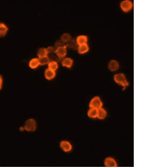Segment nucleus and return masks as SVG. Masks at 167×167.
I'll list each match as a JSON object with an SVG mask.
<instances>
[{
    "mask_svg": "<svg viewBox=\"0 0 167 167\" xmlns=\"http://www.w3.org/2000/svg\"><path fill=\"white\" fill-rule=\"evenodd\" d=\"M47 52H48V54H53L55 53L56 50V48L55 47L53 46H50V47H47Z\"/></svg>",
    "mask_w": 167,
    "mask_h": 167,
    "instance_id": "obj_23",
    "label": "nucleus"
},
{
    "mask_svg": "<svg viewBox=\"0 0 167 167\" xmlns=\"http://www.w3.org/2000/svg\"><path fill=\"white\" fill-rule=\"evenodd\" d=\"M8 28L5 24L0 23V37H4L7 33Z\"/></svg>",
    "mask_w": 167,
    "mask_h": 167,
    "instance_id": "obj_12",
    "label": "nucleus"
},
{
    "mask_svg": "<svg viewBox=\"0 0 167 167\" xmlns=\"http://www.w3.org/2000/svg\"><path fill=\"white\" fill-rule=\"evenodd\" d=\"M103 102L101 98L98 96H94L90 101L89 103V107L90 108L98 110L103 107Z\"/></svg>",
    "mask_w": 167,
    "mask_h": 167,
    "instance_id": "obj_3",
    "label": "nucleus"
},
{
    "mask_svg": "<svg viewBox=\"0 0 167 167\" xmlns=\"http://www.w3.org/2000/svg\"><path fill=\"white\" fill-rule=\"evenodd\" d=\"M74 60L71 58L66 57L63 59L61 62L62 65L63 66L70 68L73 65Z\"/></svg>",
    "mask_w": 167,
    "mask_h": 167,
    "instance_id": "obj_11",
    "label": "nucleus"
},
{
    "mask_svg": "<svg viewBox=\"0 0 167 167\" xmlns=\"http://www.w3.org/2000/svg\"><path fill=\"white\" fill-rule=\"evenodd\" d=\"M56 72L54 70H51L49 68H47L44 72L45 78L48 80H51L54 79L56 76Z\"/></svg>",
    "mask_w": 167,
    "mask_h": 167,
    "instance_id": "obj_10",
    "label": "nucleus"
},
{
    "mask_svg": "<svg viewBox=\"0 0 167 167\" xmlns=\"http://www.w3.org/2000/svg\"></svg>",
    "mask_w": 167,
    "mask_h": 167,
    "instance_id": "obj_25",
    "label": "nucleus"
},
{
    "mask_svg": "<svg viewBox=\"0 0 167 167\" xmlns=\"http://www.w3.org/2000/svg\"><path fill=\"white\" fill-rule=\"evenodd\" d=\"M97 110L89 108L87 112V116L91 119L97 118Z\"/></svg>",
    "mask_w": 167,
    "mask_h": 167,
    "instance_id": "obj_16",
    "label": "nucleus"
},
{
    "mask_svg": "<svg viewBox=\"0 0 167 167\" xmlns=\"http://www.w3.org/2000/svg\"><path fill=\"white\" fill-rule=\"evenodd\" d=\"M3 84V79L2 76L0 75V90L2 88Z\"/></svg>",
    "mask_w": 167,
    "mask_h": 167,
    "instance_id": "obj_24",
    "label": "nucleus"
},
{
    "mask_svg": "<svg viewBox=\"0 0 167 167\" xmlns=\"http://www.w3.org/2000/svg\"><path fill=\"white\" fill-rule=\"evenodd\" d=\"M89 50V47L87 43L79 45L78 48V52L79 54H81L87 53Z\"/></svg>",
    "mask_w": 167,
    "mask_h": 167,
    "instance_id": "obj_14",
    "label": "nucleus"
},
{
    "mask_svg": "<svg viewBox=\"0 0 167 167\" xmlns=\"http://www.w3.org/2000/svg\"><path fill=\"white\" fill-rule=\"evenodd\" d=\"M55 54L60 58H62L65 57L67 54V47L66 45L56 48Z\"/></svg>",
    "mask_w": 167,
    "mask_h": 167,
    "instance_id": "obj_7",
    "label": "nucleus"
},
{
    "mask_svg": "<svg viewBox=\"0 0 167 167\" xmlns=\"http://www.w3.org/2000/svg\"><path fill=\"white\" fill-rule=\"evenodd\" d=\"M39 64L41 65H44L46 64H48L50 62V60L49 59L48 55L45 56V57H39Z\"/></svg>",
    "mask_w": 167,
    "mask_h": 167,
    "instance_id": "obj_19",
    "label": "nucleus"
},
{
    "mask_svg": "<svg viewBox=\"0 0 167 167\" xmlns=\"http://www.w3.org/2000/svg\"><path fill=\"white\" fill-rule=\"evenodd\" d=\"M60 147L63 151L66 153L70 152L73 149V146L71 144L69 141L66 140L61 141L60 143Z\"/></svg>",
    "mask_w": 167,
    "mask_h": 167,
    "instance_id": "obj_4",
    "label": "nucleus"
},
{
    "mask_svg": "<svg viewBox=\"0 0 167 167\" xmlns=\"http://www.w3.org/2000/svg\"><path fill=\"white\" fill-rule=\"evenodd\" d=\"M65 45H66L65 42L62 41L60 39H58V40H57L55 42V47L56 48L63 47V46H65Z\"/></svg>",
    "mask_w": 167,
    "mask_h": 167,
    "instance_id": "obj_22",
    "label": "nucleus"
},
{
    "mask_svg": "<svg viewBox=\"0 0 167 167\" xmlns=\"http://www.w3.org/2000/svg\"><path fill=\"white\" fill-rule=\"evenodd\" d=\"M66 46L72 50H75L78 49L79 45L75 39H71L68 42L66 43Z\"/></svg>",
    "mask_w": 167,
    "mask_h": 167,
    "instance_id": "obj_17",
    "label": "nucleus"
},
{
    "mask_svg": "<svg viewBox=\"0 0 167 167\" xmlns=\"http://www.w3.org/2000/svg\"><path fill=\"white\" fill-rule=\"evenodd\" d=\"M48 53L47 52V48L42 47L39 48L37 51V55L39 57H45V56L48 55Z\"/></svg>",
    "mask_w": 167,
    "mask_h": 167,
    "instance_id": "obj_20",
    "label": "nucleus"
},
{
    "mask_svg": "<svg viewBox=\"0 0 167 167\" xmlns=\"http://www.w3.org/2000/svg\"><path fill=\"white\" fill-rule=\"evenodd\" d=\"M60 39L65 43H67L71 39V36L68 33H64L62 35Z\"/></svg>",
    "mask_w": 167,
    "mask_h": 167,
    "instance_id": "obj_21",
    "label": "nucleus"
},
{
    "mask_svg": "<svg viewBox=\"0 0 167 167\" xmlns=\"http://www.w3.org/2000/svg\"><path fill=\"white\" fill-rule=\"evenodd\" d=\"M114 80L116 83L120 85L124 88L127 87L129 85V82L123 73H119L114 76Z\"/></svg>",
    "mask_w": 167,
    "mask_h": 167,
    "instance_id": "obj_1",
    "label": "nucleus"
},
{
    "mask_svg": "<svg viewBox=\"0 0 167 167\" xmlns=\"http://www.w3.org/2000/svg\"><path fill=\"white\" fill-rule=\"evenodd\" d=\"M48 68L51 70L56 71L58 68V64L57 62L56 61H50L48 64Z\"/></svg>",
    "mask_w": 167,
    "mask_h": 167,
    "instance_id": "obj_18",
    "label": "nucleus"
},
{
    "mask_svg": "<svg viewBox=\"0 0 167 167\" xmlns=\"http://www.w3.org/2000/svg\"><path fill=\"white\" fill-rule=\"evenodd\" d=\"M119 64L116 60H111L108 64V68L111 71H115L119 68Z\"/></svg>",
    "mask_w": 167,
    "mask_h": 167,
    "instance_id": "obj_9",
    "label": "nucleus"
},
{
    "mask_svg": "<svg viewBox=\"0 0 167 167\" xmlns=\"http://www.w3.org/2000/svg\"><path fill=\"white\" fill-rule=\"evenodd\" d=\"M76 40L78 45L79 46V45L87 43L88 39L86 36L80 35L77 37Z\"/></svg>",
    "mask_w": 167,
    "mask_h": 167,
    "instance_id": "obj_13",
    "label": "nucleus"
},
{
    "mask_svg": "<svg viewBox=\"0 0 167 167\" xmlns=\"http://www.w3.org/2000/svg\"><path fill=\"white\" fill-rule=\"evenodd\" d=\"M104 165L106 167H117L118 166L116 160L112 157H107L105 158Z\"/></svg>",
    "mask_w": 167,
    "mask_h": 167,
    "instance_id": "obj_6",
    "label": "nucleus"
},
{
    "mask_svg": "<svg viewBox=\"0 0 167 167\" xmlns=\"http://www.w3.org/2000/svg\"><path fill=\"white\" fill-rule=\"evenodd\" d=\"M120 7L122 11L125 12H128L133 8V4L129 0H125L121 3Z\"/></svg>",
    "mask_w": 167,
    "mask_h": 167,
    "instance_id": "obj_5",
    "label": "nucleus"
},
{
    "mask_svg": "<svg viewBox=\"0 0 167 167\" xmlns=\"http://www.w3.org/2000/svg\"><path fill=\"white\" fill-rule=\"evenodd\" d=\"M39 65L40 64H39V60L37 58H33L29 62V66L32 69H35L38 67Z\"/></svg>",
    "mask_w": 167,
    "mask_h": 167,
    "instance_id": "obj_15",
    "label": "nucleus"
},
{
    "mask_svg": "<svg viewBox=\"0 0 167 167\" xmlns=\"http://www.w3.org/2000/svg\"><path fill=\"white\" fill-rule=\"evenodd\" d=\"M24 130L28 132H34L37 129L36 120L33 118L27 119L24 123Z\"/></svg>",
    "mask_w": 167,
    "mask_h": 167,
    "instance_id": "obj_2",
    "label": "nucleus"
},
{
    "mask_svg": "<svg viewBox=\"0 0 167 167\" xmlns=\"http://www.w3.org/2000/svg\"><path fill=\"white\" fill-rule=\"evenodd\" d=\"M107 112L103 107L97 110V118L100 120H103L107 118Z\"/></svg>",
    "mask_w": 167,
    "mask_h": 167,
    "instance_id": "obj_8",
    "label": "nucleus"
}]
</instances>
